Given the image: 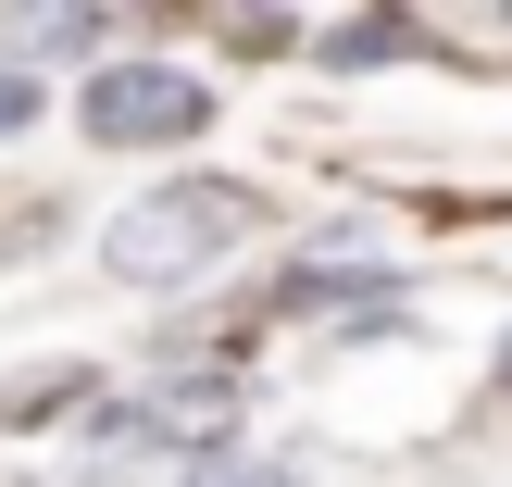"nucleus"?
I'll list each match as a JSON object with an SVG mask.
<instances>
[{
	"label": "nucleus",
	"mask_w": 512,
	"mask_h": 487,
	"mask_svg": "<svg viewBox=\"0 0 512 487\" xmlns=\"http://www.w3.org/2000/svg\"><path fill=\"white\" fill-rule=\"evenodd\" d=\"M250 225H263V200H250L238 175H175V188H138L113 225H100V275H125V288H188V275L225 263Z\"/></svg>",
	"instance_id": "f257e3e1"
},
{
	"label": "nucleus",
	"mask_w": 512,
	"mask_h": 487,
	"mask_svg": "<svg viewBox=\"0 0 512 487\" xmlns=\"http://www.w3.org/2000/svg\"><path fill=\"white\" fill-rule=\"evenodd\" d=\"M75 113H88L100 150H175V138L213 125V88H200L188 63H113V75H88Z\"/></svg>",
	"instance_id": "f03ea898"
},
{
	"label": "nucleus",
	"mask_w": 512,
	"mask_h": 487,
	"mask_svg": "<svg viewBox=\"0 0 512 487\" xmlns=\"http://www.w3.org/2000/svg\"><path fill=\"white\" fill-rule=\"evenodd\" d=\"M238 413H250L238 375H163V388H138L125 413H100V463H113V450H200V463H213V450L238 438Z\"/></svg>",
	"instance_id": "7ed1b4c3"
},
{
	"label": "nucleus",
	"mask_w": 512,
	"mask_h": 487,
	"mask_svg": "<svg viewBox=\"0 0 512 487\" xmlns=\"http://www.w3.org/2000/svg\"><path fill=\"white\" fill-rule=\"evenodd\" d=\"M75 388H88V363H38V375H13V388H0V425H50V413H75Z\"/></svg>",
	"instance_id": "20e7f679"
},
{
	"label": "nucleus",
	"mask_w": 512,
	"mask_h": 487,
	"mask_svg": "<svg viewBox=\"0 0 512 487\" xmlns=\"http://www.w3.org/2000/svg\"><path fill=\"white\" fill-rule=\"evenodd\" d=\"M38 100H50L38 63H0V138H25V125H38Z\"/></svg>",
	"instance_id": "39448f33"
},
{
	"label": "nucleus",
	"mask_w": 512,
	"mask_h": 487,
	"mask_svg": "<svg viewBox=\"0 0 512 487\" xmlns=\"http://www.w3.org/2000/svg\"><path fill=\"white\" fill-rule=\"evenodd\" d=\"M13 38H25V50H88V38H100V13H25Z\"/></svg>",
	"instance_id": "423d86ee"
},
{
	"label": "nucleus",
	"mask_w": 512,
	"mask_h": 487,
	"mask_svg": "<svg viewBox=\"0 0 512 487\" xmlns=\"http://www.w3.org/2000/svg\"><path fill=\"white\" fill-rule=\"evenodd\" d=\"M188 487H300V475H275V463H200Z\"/></svg>",
	"instance_id": "0eeeda50"
}]
</instances>
